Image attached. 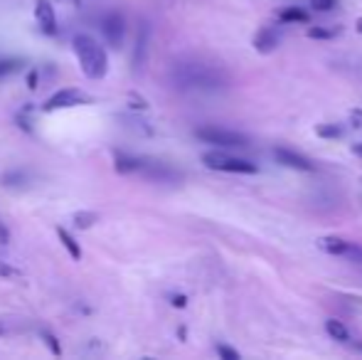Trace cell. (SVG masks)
<instances>
[{
    "label": "cell",
    "mask_w": 362,
    "mask_h": 360,
    "mask_svg": "<svg viewBox=\"0 0 362 360\" xmlns=\"http://www.w3.org/2000/svg\"><path fill=\"white\" fill-rule=\"evenodd\" d=\"M40 338H42V343L49 348V353H52V356H62V346H59L57 338H54L52 333H49V331H42V333H40Z\"/></svg>",
    "instance_id": "cell-20"
},
{
    "label": "cell",
    "mask_w": 362,
    "mask_h": 360,
    "mask_svg": "<svg viewBox=\"0 0 362 360\" xmlns=\"http://www.w3.org/2000/svg\"><path fill=\"white\" fill-rule=\"evenodd\" d=\"M276 18L281 20L284 25H286V23L291 25V23H308L310 15L305 13V10H300V8H279Z\"/></svg>",
    "instance_id": "cell-15"
},
{
    "label": "cell",
    "mask_w": 362,
    "mask_h": 360,
    "mask_svg": "<svg viewBox=\"0 0 362 360\" xmlns=\"http://www.w3.org/2000/svg\"><path fill=\"white\" fill-rule=\"evenodd\" d=\"M343 257L353 265H362V247L360 245H350L348 242V250L343 252Z\"/></svg>",
    "instance_id": "cell-21"
},
{
    "label": "cell",
    "mask_w": 362,
    "mask_h": 360,
    "mask_svg": "<svg viewBox=\"0 0 362 360\" xmlns=\"http://www.w3.org/2000/svg\"><path fill=\"white\" fill-rule=\"evenodd\" d=\"M74 54H76V59H79L81 72L89 79L106 77V72H109V57H106V50L101 47L91 35H76Z\"/></svg>",
    "instance_id": "cell-2"
},
{
    "label": "cell",
    "mask_w": 362,
    "mask_h": 360,
    "mask_svg": "<svg viewBox=\"0 0 362 360\" xmlns=\"http://www.w3.org/2000/svg\"><path fill=\"white\" fill-rule=\"evenodd\" d=\"M141 161L144 158H136V156H129V153H119L116 156V173L121 175H129V173H139L141 170Z\"/></svg>",
    "instance_id": "cell-13"
},
{
    "label": "cell",
    "mask_w": 362,
    "mask_h": 360,
    "mask_svg": "<svg viewBox=\"0 0 362 360\" xmlns=\"http://www.w3.org/2000/svg\"><path fill=\"white\" fill-rule=\"evenodd\" d=\"M96 220H99V215H96V212H76V215H74V225L79 227V230L91 227Z\"/></svg>",
    "instance_id": "cell-19"
},
{
    "label": "cell",
    "mask_w": 362,
    "mask_h": 360,
    "mask_svg": "<svg viewBox=\"0 0 362 360\" xmlns=\"http://www.w3.org/2000/svg\"><path fill=\"white\" fill-rule=\"evenodd\" d=\"M10 242V232H8V227L0 222V245H8Z\"/></svg>",
    "instance_id": "cell-28"
},
{
    "label": "cell",
    "mask_w": 362,
    "mask_h": 360,
    "mask_svg": "<svg viewBox=\"0 0 362 360\" xmlns=\"http://www.w3.org/2000/svg\"><path fill=\"white\" fill-rule=\"evenodd\" d=\"M0 277H20V272L8 265H0Z\"/></svg>",
    "instance_id": "cell-27"
},
{
    "label": "cell",
    "mask_w": 362,
    "mask_h": 360,
    "mask_svg": "<svg viewBox=\"0 0 362 360\" xmlns=\"http://www.w3.org/2000/svg\"><path fill=\"white\" fill-rule=\"evenodd\" d=\"M101 33H104L106 42H109L111 47H121V42H124V35H126L124 15L116 13V10L106 13L104 20H101Z\"/></svg>",
    "instance_id": "cell-6"
},
{
    "label": "cell",
    "mask_w": 362,
    "mask_h": 360,
    "mask_svg": "<svg viewBox=\"0 0 362 360\" xmlns=\"http://www.w3.org/2000/svg\"><path fill=\"white\" fill-rule=\"evenodd\" d=\"M353 153H355V156H360V158H362V144H353Z\"/></svg>",
    "instance_id": "cell-30"
},
{
    "label": "cell",
    "mask_w": 362,
    "mask_h": 360,
    "mask_svg": "<svg viewBox=\"0 0 362 360\" xmlns=\"http://www.w3.org/2000/svg\"><path fill=\"white\" fill-rule=\"evenodd\" d=\"M310 5H313V10H318V13H328V10H335L338 0H310Z\"/></svg>",
    "instance_id": "cell-24"
},
{
    "label": "cell",
    "mask_w": 362,
    "mask_h": 360,
    "mask_svg": "<svg viewBox=\"0 0 362 360\" xmlns=\"http://www.w3.org/2000/svg\"><path fill=\"white\" fill-rule=\"evenodd\" d=\"M195 136L202 144H212L219 146V149H244V146H249V139L244 134L232 129H222V126H200L195 131Z\"/></svg>",
    "instance_id": "cell-4"
},
{
    "label": "cell",
    "mask_w": 362,
    "mask_h": 360,
    "mask_svg": "<svg viewBox=\"0 0 362 360\" xmlns=\"http://www.w3.org/2000/svg\"><path fill=\"white\" fill-rule=\"evenodd\" d=\"M305 35H308L310 40H333L335 35H338V30H330V28H318V25H313V28L305 30Z\"/></svg>",
    "instance_id": "cell-18"
},
{
    "label": "cell",
    "mask_w": 362,
    "mask_h": 360,
    "mask_svg": "<svg viewBox=\"0 0 362 360\" xmlns=\"http://www.w3.org/2000/svg\"><path fill=\"white\" fill-rule=\"evenodd\" d=\"M0 180H3V185L13 187V185H20V182L25 180V173H23V170H13V173H5Z\"/></svg>",
    "instance_id": "cell-23"
},
{
    "label": "cell",
    "mask_w": 362,
    "mask_h": 360,
    "mask_svg": "<svg viewBox=\"0 0 362 360\" xmlns=\"http://www.w3.org/2000/svg\"><path fill=\"white\" fill-rule=\"evenodd\" d=\"M57 237H59V242H62V247L69 252V257L72 260H81V247L76 245V240L72 235H69L67 230H62V227H57Z\"/></svg>",
    "instance_id": "cell-16"
},
{
    "label": "cell",
    "mask_w": 362,
    "mask_h": 360,
    "mask_svg": "<svg viewBox=\"0 0 362 360\" xmlns=\"http://www.w3.org/2000/svg\"><path fill=\"white\" fill-rule=\"evenodd\" d=\"M355 343V348H358V351L362 353V341H353Z\"/></svg>",
    "instance_id": "cell-32"
},
{
    "label": "cell",
    "mask_w": 362,
    "mask_h": 360,
    "mask_svg": "<svg viewBox=\"0 0 362 360\" xmlns=\"http://www.w3.org/2000/svg\"><path fill=\"white\" fill-rule=\"evenodd\" d=\"M350 124L355 129H362V109H350Z\"/></svg>",
    "instance_id": "cell-25"
},
{
    "label": "cell",
    "mask_w": 362,
    "mask_h": 360,
    "mask_svg": "<svg viewBox=\"0 0 362 360\" xmlns=\"http://www.w3.org/2000/svg\"><path fill=\"white\" fill-rule=\"evenodd\" d=\"M35 20L45 35H57V15L49 0H37L35 3Z\"/></svg>",
    "instance_id": "cell-9"
},
{
    "label": "cell",
    "mask_w": 362,
    "mask_h": 360,
    "mask_svg": "<svg viewBox=\"0 0 362 360\" xmlns=\"http://www.w3.org/2000/svg\"><path fill=\"white\" fill-rule=\"evenodd\" d=\"M315 245H318L320 252H325V255H333V257H343V252L348 250V240H343V237H335V235L320 237Z\"/></svg>",
    "instance_id": "cell-12"
},
{
    "label": "cell",
    "mask_w": 362,
    "mask_h": 360,
    "mask_svg": "<svg viewBox=\"0 0 362 360\" xmlns=\"http://www.w3.org/2000/svg\"><path fill=\"white\" fill-rule=\"evenodd\" d=\"M202 163L212 170H222V173H244L254 175L259 173V166L252 163L247 158H237V156H227L222 151H210V153L202 156Z\"/></svg>",
    "instance_id": "cell-3"
},
{
    "label": "cell",
    "mask_w": 362,
    "mask_h": 360,
    "mask_svg": "<svg viewBox=\"0 0 362 360\" xmlns=\"http://www.w3.org/2000/svg\"><path fill=\"white\" fill-rule=\"evenodd\" d=\"M170 303L175 308H185L187 306V296H185V294H175V296H170Z\"/></svg>",
    "instance_id": "cell-26"
},
{
    "label": "cell",
    "mask_w": 362,
    "mask_h": 360,
    "mask_svg": "<svg viewBox=\"0 0 362 360\" xmlns=\"http://www.w3.org/2000/svg\"><path fill=\"white\" fill-rule=\"evenodd\" d=\"M355 30H358V33L362 35V18H358V23H355Z\"/></svg>",
    "instance_id": "cell-31"
},
{
    "label": "cell",
    "mask_w": 362,
    "mask_h": 360,
    "mask_svg": "<svg viewBox=\"0 0 362 360\" xmlns=\"http://www.w3.org/2000/svg\"><path fill=\"white\" fill-rule=\"evenodd\" d=\"M28 87H30V89H37V72H30V77H28Z\"/></svg>",
    "instance_id": "cell-29"
},
{
    "label": "cell",
    "mask_w": 362,
    "mask_h": 360,
    "mask_svg": "<svg viewBox=\"0 0 362 360\" xmlns=\"http://www.w3.org/2000/svg\"><path fill=\"white\" fill-rule=\"evenodd\" d=\"M89 96L81 89H59L57 94H52L45 104V111H57V109H72V106L89 104Z\"/></svg>",
    "instance_id": "cell-5"
},
{
    "label": "cell",
    "mask_w": 362,
    "mask_h": 360,
    "mask_svg": "<svg viewBox=\"0 0 362 360\" xmlns=\"http://www.w3.org/2000/svg\"><path fill=\"white\" fill-rule=\"evenodd\" d=\"M325 331H328V336L333 338V341H338V343H348L350 341L348 326H345L343 321H338V318H328V321H325Z\"/></svg>",
    "instance_id": "cell-14"
},
{
    "label": "cell",
    "mask_w": 362,
    "mask_h": 360,
    "mask_svg": "<svg viewBox=\"0 0 362 360\" xmlns=\"http://www.w3.org/2000/svg\"><path fill=\"white\" fill-rule=\"evenodd\" d=\"M74 3H79V0H74Z\"/></svg>",
    "instance_id": "cell-33"
},
{
    "label": "cell",
    "mask_w": 362,
    "mask_h": 360,
    "mask_svg": "<svg viewBox=\"0 0 362 360\" xmlns=\"http://www.w3.org/2000/svg\"><path fill=\"white\" fill-rule=\"evenodd\" d=\"M148 40H151V28L144 23L139 30V40H136V50H134V69L139 72L146 64V52H148Z\"/></svg>",
    "instance_id": "cell-11"
},
{
    "label": "cell",
    "mask_w": 362,
    "mask_h": 360,
    "mask_svg": "<svg viewBox=\"0 0 362 360\" xmlns=\"http://www.w3.org/2000/svg\"><path fill=\"white\" fill-rule=\"evenodd\" d=\"M141 173L148 180H158V182H177L182 178L175 168H170L168 163H158V161H141Z\"/></svg>",
    "instance_id": "cell-7"
},
{
    "label": "cell",
    "mask_w": 362,
    "mask_h": 360,
    "mask_svg": "<svg viewBox=\"0 0 362 360\" xmlns=\"http://www.w3.org/2000/svg\"><path fill=\"white\" fill-rule=\"evenodd\" d=\"M279 42H281V35H279V30L262 28L257 33V37H254V50H257L259 54H272V52H276Z\"/></svg>",
    "instance_id": "cell-10"
},
{
    "label": "cell",
    "mask_w": 362,
    "mask_h": 360,
    "mask_svg": "<svg viewBox=\"0 0 362 360\" xmlns=\"http://www.w3.org/2000/svg\"><path fill=\"white\" fill-rule=\"evenodd\" d=\"M274 158H276L281 166H286V168L300 170V173H310V170H315L313 161H308L305 156L296 153V151H288V149H274Z\"/></svg>",
    "instance_id": "cell-8"
},
{
    "label": "cell",
    "mask_w": 362,
    "mask_h": 360,
    "mask_svg": "<svg viewBox=\"0 0 362 360\" xmlns=\"http://www.w3.org/2000/svg\"><path fill=\"white\" fill-rule=\"evenodd\" d=\"M217 356L222 360H239V351H234L232 346H224V343H217Z\"/></svg>",
    "instance_id": "cell-22"
},
{
    "label": "cell",
    "mask_w": 362,
    "mask_h": 360,
    "mask_svg": "<svg viewBox=\"0 0 362 360\" xmlns=\"http://www.w3.org/2000/svg\"><path fill=\"white\" fill-rule=\"evenodd\" d=\"M170 79L177 89H224L229 77L215 64L205 62H177L170 72Z\"/></svg>",
    "instance_id": "cell-1"
},
{
    "label": "cell",
    "mask_w": 362,
    "mask_h": 360,
    "mask_svg": "<svg viewBox=\"0 0 362 360\" xmlns=\"http://www.w3.org/2000/svg\"><path fill=\"white\" fill-rule=\"evenodd\" d=\"M315 136H318V139H325V141L340 139V136H343V126H338V124H318V126H315Z\"/></svg>",
    "instance_id": "cell-17"
}]
</instances>
